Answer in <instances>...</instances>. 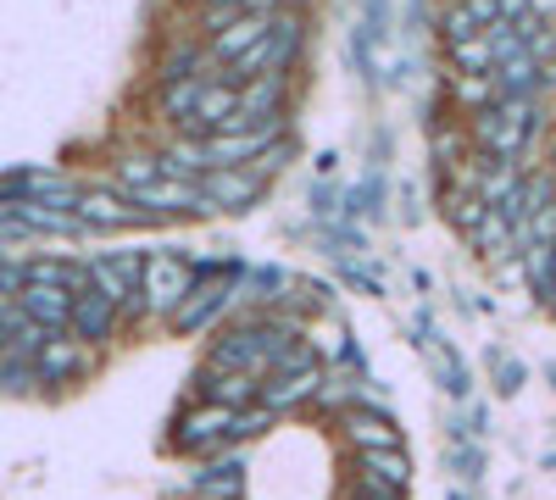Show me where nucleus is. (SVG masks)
Segmentation results:
<instances>
[{
  "label": "nucleus",
  "instance_id": "e433bc0d",
  "mask_svg": "<svg viewBox=\"0 0 556 500\" xmlns=\"http://www.w3.org/2000/svg\"><path fill=\"white\" fill-rule=\"evenodd\" d=\"M273 428H278V418L267 412V406H245V412H235V423H228V445H235V450H245V445L267 439Z\"/></svg>",
  "mask_w": 556,
  "mask_h": 500
},
{
  "label": "nucleus",
  "instance_id": "20e7f679",
  "mask_svg": "<svg viewBox=\"0 0 556 500\" xmlns=\"http://www.w3.org/2000/svg\"><path fill=\"white\" fill-rule=\"evenodd\" d=\"M406 334H412V350L424 356V368H429V379L440 384L445 400H473V361L462 356V345L434 323L429 306H417L406 317Z\"/></svg>",
  "mask_w": 556,
  "mask_h": 500
},
{
  "label": "nucleus",
  "instance_id": "cd10ccee",
  "mask_svg": "<svg viewBox=\"0 0 556 500\" xmlns=\"http://www.w3.org/2000/svg\"><path fill=\"white\" fill-rule=\"evenodd\" d=\"M440 462H445L451 484H468V489H479V484H484V473H490V450H484V439H456V434H445Z\"/></svg>",
  "mask_w": 556,
  "mask_h": 500
},
{
  "label": "nucleus",
  "instance_id": "a19ab883",
  "mask_svg": "<svg viewBox=\"0 0 556 500\" xmlns=\"http://www.w3.org/2000/svg\"><path fill=\"white\" fill-rule=\"evenodd\" d=\"M490 272H495V284H501L506 295H529V261H523V256H506V261H495Z\"/></svg>",
  "mask_w": 556,
  "mask_h": 500
},
{
  "label": "nucleus",
  "instance_id": "79ce46f5",
  "mask_svg": "<svg viewBox=\"0 0 556 500\" xmlns=\"http://www.w3.org/2000/svg\"><path fill=\"white\" fill-rule=\"evenodd\" d=\"M340 201H345V190L334 184V178H317V184H312V217H317V222L340 217Z\"/></svg>",
  "mask_w": 556,
  "mask_h": 500
},
{
  "label": "nucleus",
  "instance_id": "7ed1b4c3",
  "mask_svg": "<svg viewBox=\"0 0 556 500\" xmlns=\"http://www.w3.org/2000/svg\"><path fill=\"white\" fill-rule=\"evenodd\" d=\"M468 133H473L479 156H523L529 162V151L545 133V95H501L495 106L468 117Z\"/></svg>",
  "mask_w": 556,
  "mask_h": 500
},
{
  "label": "nucleus",
  "instance_id": "72a5a7b5",
  "mask_svg": "<svg viewBox=\"0 0 556 500\" xmlns=\"http://www.w3.org/2000/svg\"><path fill=\"white\" fill-rule=\"evenodd\" d=\"M434 34H440V44H456V39H479V34H484V23L473 17L468 0H440V12H434Z\"/></svg>",
  "mask_w": 556,
  "mask_h": 500
},
{
  "label": "nucleus",
  "instance_id": "7c9ffc66",
  "mask_svg": "<svg viewBox=\"0 0 556 500\" xmlns=\"http://www.w3.org/2000/svg\"><path fill=\"white\" fill-rule=\"evenodd\" d=\"M23 284H56V290L78 295L89 284V267L73 256H34V261H23Z\"/></svg>",
  "mask_w": 556,
  "mask_h": 500
},
{
  "label": "nucleus",
  "instance_id": "ddd939ff",
  "mask_svg": "<svg viewBox=\"0 0 556 500\" xmlns=\"http://www.w3.org/2000/svg\"><path fill=\"white\" fill-rule=\"evenodd\" d=\"M73 217L84 222V234H128V229H151V217L139 211L123 190H84Z\"/></svg>",
  "mask_w": 556,
  "mask_h": 500
},
{
  "label": "nucleus",
  "instance_id": "f3484780",
  "mask_svg": "<svg viewBox=\"0 0 556 500\" xmlns=\"http://www.w3.org/2000/svg\"><path fill=\"white\" fill-rule=\"evenodd\" d=\"M473 133H468V117H445L429 128V178H445L456 172L462 162H473Z\"/></svg>",
  "mask_w": 556,
  "mask_h": 500
},
{
  "label": "nucleus",
  "instance_id": "473e14b6",
  "mask_svg": "<svg viewBox=\"0 0 556 500\" xmlns=\"http://www.w3.org/2000/svg\"><path fill=\"white\" fill-rule=\"evenodd\" d=\"M495 89H501V95H545V67L523 51V56H513V62H501L495 67Z\"/></svg>",
  "mask_w": 556,
  "mask_h": 500
},
{
  "label": "nucleus",
  "instance_id": "09e8293b",
  "mask_svg": "<svg viewBox=\"0 0 556 500\" xmlns=\"http://www.w3.org/2000/svg\"><path fill=\"white\" fill-rule=\"evenodd\" d=\"M184 500H228V495H206V489H190V495H184Z\"/></svg>",
  "mask_w": 556,
  "mask_h": 500
},
{
  "label": "nucleus",
  "instance_id": "f03ea898",
  "mask_svg": "<svg viewBox=\"0 0 556 500\" xmlns=\"http://www.w3.org/2000/svg\"><path fill=\"white\" fill-rule=\"evenodd\" d=\"M195 267V284L184 295V306L167 317V334L173 339H206L217 334L228 317L240 311V284H245V267L240 256H190Z\"/></svg>",
  "mask_w": 556,
  "mask_h": 500
},
{
  "label": "nucleus",
  "instance_id": "4468645a",
  "mask_svg": "<svg viewBox=\"0 0 556 500\" xmlns=\"http://www.w3.org/2000/svg\"><path fill=\"white\" fill-rule=\"evenodd\" d=\"M190 489H206V495H228V500H245L251 489V457L245 450H217V457H201L195 473H190Z\"/></svg>",
  "mask_w": 556,
  "mask_h": 500
},
{
  "label": "nucleus",
  "instance_id": "9d476101",
  "mask_svg": "<svg viewBox=\"0 0 556 500\" xmlns=\"http://www.w3.org/2000/svg\"><path fill=\"white\" fill-rule=\"evenodd\" d=\"M67 334L73 339H84L89 350H112L128 329H123V311H117V300L112 295H101L96 284H84L78 295H73V317H67Z\"/></svg>",
  "mask_w": 556,
  "mask_h": 500
},
{
  "label": "nucleus",
  "instance_id": "6e6552de",
  "mask_svg": "<svg viewBox=\"0 0 556 500\" xmlns=\"http://www.w3.org/2000/svg\"><path fill=\"white\" fill-rule=\"evenodd\" d=\"M195 284V267L184 251H146V279H139V295H146V323L167 329V317L184 306Z\"/></svg>",
  "mask_w": 556,
  "mask_h": 500
},
{
  "label": "nucleus",
  "instance_id": "4be33fe9",
  "mask_svg": "<svg viewBox=\"0 0 556 500\" xmlns=\"http://www.w3.org/2000/svg\"><path fill=\"white\" fill-rule=\"evenodd\" d=\"M162 151V167H167V178H201L206 172H217V162H212V145H206V133H167V140L156 145Z\"/></svg>",
  "mask_w": 556,
  "mask_h": 500
},
{
  "label": "nucleus",
  "instance_id": "1a4fd4ad",
  "mask_svg": "<svg viewBox=\"0 0 556 500\" xmlns=\"http://www.w3.org/2000/svg\"><path fill=\"white\" fill-rule=\"evenodd\" d=\"M340 489H379V495H406L412 489V457H406V445L395 450H345V462H340Z\"/></svg>",
  "mask_w": 556,
  "mask_h": 500
},
{
  "label": "nucleus",
  "instance_id": "412c9836",
  "mask_svg": "<svg viewBox=\"0 0 556 500\" xmlns=\"http://www.w3.org/2000/svg\"><path fill=\"white\" fill-rule=\"evenodd\" d=\"M440 101H445L456 117H473V112L495 106V101H501L495 73H440Z\"/></svg>",
  "mask_w": 556,
  "mask_h": 500
},
{
  "label": "nucleus",
  "instance_id": "2eb2a0df",
  "mask_svg": "<svg viewBox=\"0 0 556 500\" xmlns=\"http://www.w3.org/2000/svg\"><path fill=\"white\" fill-rule=\"evenodd\" d=\"M462 245H468L484 267L518 256V217L506 211V206H484V217L473 222V234H462Z\"/></svg>",
  "mask_w": 556,
  "mask_h": 500
},
{
  "label": "nucleus",
  "instance_id": "c756f323",
  "mask_svg": "<svg viewBox=\"0 0 556 500\" xmlns=\"http://www.w3.org/2000/svg\"><path fill=\"white\" fill-rule=\"evenodd\" d=\"M267 23H273V17H256V12L235 17V23H228L223 34H212V39H206V51H212V62H217V67H228V62H235V56H245L251 44H262Z\"/></svg>",
  "mask_w": 556,
  "mask_h": 500
},
{
  "label": "nucleus",
  "instance_id": "423d86ee",
  "mask_svg": "<svg viewBox=\"0 0 556 500\" xmlns=\"http://www.w3.org/2000/svg\"><path fill=\"white\" fill-rule=\"evenodd\" d=\"M96 373H101V350H89V345H84V339H73L67 329L45 334V345L34 350V379H39V395H73V389H84Z\"/></svg>",
  "mask_w": 556,
  "mask_h": 500
},
{
  "label": "nucleus",
  "instance_id": "f257e3e1",
  "mask_svg": "<svg viewBox=\"0 0 556 500\" xmlns=\"http://www.w3.org/2000/svg\"><path fill=\"white\" fill-rule=\"evenodd\" d=\"M295 339H306V323H295L290 311H235L217 334H206V368L217 373H267L278 368Z\"/></svg>",
  "mask_w": 556,
  "mask_h": 500
},
{
  "label": "nucleus",
  "instance_id": "bb28decb",
  "mask_svg": "<svg viewBox=\"0 0 556 500\" xmlns=\"http://www.w3.org/2000/svg\"><path fill=\"white\" fill-rule=\"evenodd\" d=\"M162 172H167V167H162V151H156V145H134V151H117V156H112V190L134 195V190L156 184Z\"/></svg>",
  "mask_w": 556,
  "mask_h": 500
},
{
  "label": "nucleus",
  "instance_id": "c03bdc74",
  "mask_svg": "<svg viewBox=\"0 0 556 500\" xmlns=\"http://www.w3.org/2000/svg\"><path fill=\"white\" fill-rule=\"evenodd\" d=\"M240 7H245V12H256V17H273V12H285L290 0H240Z\"/></svg>",
  "mask_w": 556,
  "mask_h": 500
},
{
  "label": "nucleus",
  "instance_id": "f704fd0d",
  "mask_svg": "<svg viewBox=\"0 0 556 500\" xmlns=\"http://www.w3.org/2000/svg\"><path fill=\"white\" fill-rule=\"evenodd\" d=\"M440 62L445 73H495V56H490V39H456V44H440Z\"/></svg>",
  "mask_w": 556,
  "mask_h": 500
},
{
  "label": "nucleus",
  "instance_id": "ea45409f",
  "mask_svg": "<svg viewBox=\"0 0 556 500\" xmlns=\"http://www.w3.org/2000/svg\"><path fill=\"white\" fill-rule=\"evenodd\" d=\"M295 156H301V140H295V133H285V140H278V145H267V151H262L251 167H256V172L267 178V184H273L278 172H290V162H295Z\"/></svg>",
  "mask_w": 556,
  "mask_h": 500
},
{
  "label": "nucleus",
  "instance_id": "a18cd8bd",
  "mask_svg": "<svg viewBox=\"0 0 556 500\" xmlns=\"http://www.w3.org/2000/svg\"><path fill=\"white\" fill-rule=\"evenodd\" d=\"M334 500H406V495H379V489H340Z\"/></svg>",
  "mask_w": 556,
  "mask_h": 500
},
{
  "label": "nucleus",
  "instance_id": "b1692460",
  "mask_svg": "<svg viewBox=\"0 0 556 500\" xmlns=\"http://www.w3.org/2000/svg\"><path fill=\"white\" fill-rule=\"evenodd\" d=\"M28 323H39V329H67V317H73V295L67 290H56V284H23L17 290V300H12Z\"/></svg>",
  "mask_w": 556,
  "mask_h": 500
},
{
  "label": "nucleus",
  "instance_id": "c9c22d12",
  "mask_svg": "<svg viewBox=\"0 0 556 500\" xmlns=\"http://www.w3.org/2000/svg\"><path fill=\"white\" fill-rule=\"evenodd\" d=\"M235 17H245V7L240 0H195V12H190V34L195 39H212V34H223Z\"/></svg>",
  "mask_w": 556,
  "mask_h": 500
},
{
  "label": "nucleus",
  "instance_id": "603ef678",
  "mask_svg": "<svg viewBox=\"0 0 556 500\" xmlns=\"http://www.w3.org/2000/svg\"><path fill=\"white\" fill-rule=\"evenodd\" d=\"M351 7H362V0H351Z\"/></svg>",
  "mask_w": 556,
  "mask_h": 500
},
{
  "label": "nucleus",
  "instance_id": "dca6fc26",
  "mask_svg": "<svg viewBox=\"0 0 556 500\" xmlns=\"http://www.w3.org/2000/svg\"><path fill=\"white\" fill-rule=\"evenodd\" d=\"M190 400H212V406H228V412H245V406H256V373H217L201 361L190 373Z\"/></svg>",
  "mask_w": 556,
  "mask_h": 500
},
{
  "label": "nucleus",
  "instance_id": "0eeeda50",
  "mask_svg": "<svg viewBox=\"0 0 556 500\" xmlns=\"http://www.w3.org/2000/svg\"><path fill=\"white\" fill-rule=\"evenodd\" d=\"M84 267H89V284L117 300L128 334L151 329L146 323V295H139V279H146V251H101V256H89Z\"/></svg>",
  "mask_w": 556,
  "mask_h": 500
},
{
  "label": "nucleus",
  "instance_id": "aec40b11",
  "mask_svg": "<svg viewBox=\"0 0 556 500\" xmlns=\"http://www.w3.org/2000/svg\"><path fill=\"white\" fill-rule=\"evenodd\" d=\"M390 201H395L390 172H384V167H367V172H362V184L345 190L340 217H351V222H390Z\"/></svg>",
  "mask_w": 556,
  "mask_h": 500
},
{
  "label": "nucleus",
  "instance_id": "4c0bfd02",
  "mask_svg": "<svg viewBox=\"0 0 556 500\" xmlns=\"http://www.w3.org/2000/svg\"><path fill=\"white\" fill-rule=\"evenodd\" d=\"M356 28L374 44H390L395 39V7H390V0H362V7H356Z\"/></svg>",
  "mask_w": 556,
  "mask_h": 500
},
{
  "label": "nucleus",
  "instance_id": "49530a36",
  "mask_svg": "<svg viewBox=\"0 0 556 500\" xmlns=\"http://www.w3.org/2000/svg\"><path fill=\"white\" fill-rule=\"evenodd\" d=\"M529 17L534 23H556V0H529Z\"/></svg>",
  "mask_w": 556,
  "mask_h": 500
},
{
  "label": "nucleus",
  "instance_id": "39448f33",
  "mask_svg": "<svg viewBox=\"0 0 556 500\" xmlns=\"http://www.w3.org/2000/svg\"><path fill=\"white\" fill-rule=\"evenodd\" d=\"M228 423H235V412H228V406H212V400H190V395H184V406L173 412L162 445H167V457H178V462H201V457H217V450H228Z\"/></svg>",
  "mask_w": 556,
  "mask_h": 500
},
{
  "label": "nucleus",
  "instance_id": "a211bd4d",
  "mask_svg": "<svg viewBox=\"0 0 556 500\" xmlns=\"http://www.w3.org/2000/svg\"><path fill=\"white\" fill-rule=\"evenodd\" d=\"M523 172H529L523 156H473V195L484 206H501L506 195L523 190Z\"/></svg>",
  "mask_w": 556,
  "mask_h": 500
},
{
  "label": "nucleus",
  "instance_id": "8fccbe9b",
  "mask_svg": "<svg viewBox=\"0 0 556 500\" xmlns=\"http://www.w3.org/2000/svg\"><path fill=\"white\" fill-rule=\"evenodd\" d=\"M545 384L556 389V361H545Z\"/></svg>",
  "mask_w": 556,
  "mask_h": 500
},
{
  "label": "nucleus",
  "instance_id": "de8ad7c7",
  "mask_svg": "<svg viewBox=\"0 0 556 500\" xmlns=\"http://www.w3.org/2000/svg\"><path fill=\"white\" fill-rule=\"evenodd\" d=\"M445 500H479V489H468V484H451V489H445Z\"/></svg>",
  "mask_w": 556,
  "mask_h": 500
},
{
  "label": "nucleus",
  "instance_id": "6ab92c4d",
  "mask_svg": "<svg viewBox=\"0 0 556 500\" xmlns=\"http://www.w3.org/2000/svg\"><path fill=\"white\" fill-rule=\"evenodd\" d=\"M295 284V272L290 267H278V261H251L245 267V284H240V311H278L285 306Z\"/></svg>",
  "mask_w": 556,
  "mask_h": 500
},
{
  "label": "nucleus",
  "instance_id": "2f4dec72",
  "mask_svg": "<svg viewBox=\"0 0 556 500\" xmlns=\"http://www.w3.org/2000/svg\"><path fill=\"white\" fill-rule=\"evenodd\" d=\"M334 279L351 295H362V300H384L390 295V272H379L374 256H334Z\"/></svg>",
  "mask_w": 556,
  "mask_h": 500
},
{
  "label": "nucleus",
  "instance_id": "c85d7f7f",
  "mask_svg": "<svg viewBox=\"0 0 556 500\" xmlns=\"http://www.w3.org/2000/svg\"><path fill=\"white\" fill-rule=\"evenodd\" d=\"M434 190V211H440V222L462 240V234H473V222L484 217V201L473 195V190H462V184H429Z\"/></svg>",
  "mask_w": 556,
  "mask_h": 500
},
{
  "label": "nucleus",
  "instance_id": "3c124183",
  "mask_svg": "<svg viewBox=\"0 0 556 500\" xmlns=\"http://www.w3.org/2000/svg\"><path fill=\"white\" fill-rule=\"evenodd\" d=\"M290 7H301V12H306V7H312V0H290Z\"/></svg>",
  "mask_w": 556,
  "mask_h": 500
},
{
  "label": "nucleus",
  "instance_id": "37998d69",
  "mask_svg": "<svg viewBox=\"0 0 556 500\" xmlns=\"http://www.w3.org/2000/svg\"><path fill=\"white\" fill-rule=\"evenodd\" d=\"M395 201H401V222H406V229H417V222H424V190H417V184H401L395 190Z\"/></svg>",
  "mask_w": 556,
  "mask_h": 500
},
{
  "label": "nucleus",
  "instance_id": "a878e982",
  "mask_svg": "<svg viewBox=\"0 0 556 500\" xmlns=\"http://www.w3.org/2000/svg\"><path fill=\"white\" fill-rule=\"evenodd\" d=\"M235 112H240V84H228L223 73H212L206 89H201V101H195V133H223Z\"/></svg>",
  "mask_w": 556,
  "mask_h": 500
},
{
  "label": "nucleus",
  "instance_id": "5701e85b",
  "mask_svg": "<svg viewBox=\"0 0 556 500\" xmlns=\"http://www.w3.org/2000/svg\"><path fill=\"white\" fill-rule=\"evenodd\" d=\"M212 78V73H206ZM206 78H173V84H156V117L173 128V133H195V101Z\"/></svg>",
  "mask_w": 556,
  "mask_h": 500
},
{
  "label": "nucleus",
  "instance_id": "f8f14e48",
  "mask_svg": "<svg viewBox=\"0 0 556 500\" xmlns=\"http://www.w3.org/2000/svg\"><path fill=\"white\" fill-rule=\"evenodd\" d=\"M334 434H340L345 450H395V445H406L401 418L390 412V406H345V412L334 418Z\"/></svg>",
  "mask_w": 556,
  "mask_h": 500
},
{
  "label": "nucleus",
  "instance_id": "58836bf2",
  "mask_svg": "<svg viewBox=\"0 0 556 500\" xmlns=\"http://www.w3.org/2000/svg\"><path fill=\"white\" fill-rule=\"evenodd\" d=\"M0 395H12V400L39 395V379H34V361L28 356H7V361H0Z\"/></svg>",
  "mask_w": 556,
  "mask_h": 500
},
{
  "label": "nucleus",
  "instance_id": "393cba45",
  "mask_svg": "<svg viewBox=\"0 0 556 500\" xmlns=\"http://www.w3.org/2000/svg\"><path fill=\"white\" fill-rule=\"evenodd\" d=\"M484 384H490V395L495 400H518L523 389H529V361L523 356H513L506 345H484Z\"/></svg>",
  "mask_w": 556,
  "mask_h": 500
},
{
  "label": "nucleus",
  "instance_id": "9b49d317",
  "mask_svg": "<svg viewBox=\"0 0 556 500\" xmlns=\"http://www.w3.org/2000/svg\"><path fill=\"white\" fill-rule=\"evenodd\" d=\"M201 190H206V201H212L217 217H251L267 201L273 184H267L256 167H217V172L201 178Z\"/></svg>",
  "mask_w": 556,
  "mask_h": 500
}]
</instances>
